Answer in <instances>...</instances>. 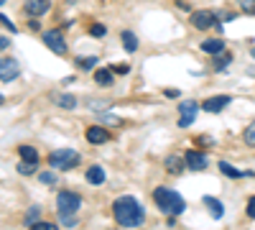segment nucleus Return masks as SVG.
<instances>
[{
    "instance_id": "37",
    "label": "nucleus",
    "mask_w": 255,
    "mask_h": 230,
    "mask_svg": "<svg viewBox=\"0 0 255 230\" xmlns=\"http://www.w3.org/2000/svg\"><path fill=\"white\" fill-rule=\"evenodd\" d=\"M163 95H166V97H179V90H166Z\"/></svg>"
},
{
    "instance_id": "36",
    "label": "nucleus",
    "mask_w": 255,
    "mask_h": 230,
    "mask_svg": "<svg viewBox=\"0 0 255 230\" xmlns=\"http://www.w3.org/2000/svg\"><path fill=\"white\" fill-rule=\"evenodd\" d=\"M220 20H230V18H235V13H217Z\"/></svg>"
},
{
    "instance_id": "30",
    "label": "nucleus",
    "mask_w": 255,
    "mask_h": 230,
    "mask_svg": "<svg viewBox=\"0 0 255 230\" xmlns=\"http://www.w3.org/2000/svg\"><path fill=\"white\" fill-rule=\"evenodd\" d=\"M31 230H56V225L54 223H36V225H31Z\"/></svg>"
},
{
    "instance_id": "19",
    "label": "nucleus",
    "mask_w": 255,
    "mask_h": 230,
    "mask_svg": "<svg viewBox=\"0 0 255 230\" xmlns=\"http://www.w3.org/2000/svg\"><path fill=\"white\" fill-rule=\"evenodd\" d=\"M18 154H20V159H23V161L38 164V151L33 149V146H18Z\"/></svg>"
},
{
    "instance_id": "29",
    "label": "nucleus",
    "mask_w": 255,
    "mask_h": 230,
    "mask_svg": "<svg viewBox=\"0 0 255 230\" xmlns=\"http://www.w3.org/2000/svg\"><path fill=\"white\" fill-rule=\"evenodd\" d=\"M100 118H102L105 123H113V125H120V118H118V115H113V113H102V110H100Z\"/></svg>"
},
{
    "instance_id": "4",
    "label": "nucleus",
    "mask_w": 255,
    "mask_h": 230,
    "mask_svg": "<svg viewBox=\"0 0 255 230\" xmlns=\"http://www.w3.org/2000/svg\"><path fill=\"white\" fill-rule=\"evenodd\" d=\"M191 26H194L197 31H207V28H212V26H215L217 31H222V28H220V18H217V13H212V10H207V8L191 13Z\"/></svg>"
},
{
    "instance_id": "1",
    "label": "nucleus",
    "mask_w": 255,
    "mask_h": 230,
    "mask_svg": "<svg viewBox=\"0 0 255 230\" xmlns=\"http://www.w3.org/2000/svg\"><path fill=\"white\" fill-rule=\"evenodd\" d=\"M113 218L123 228H140L143 220H145V213H143V207L138 205V200L120 197V200L113 202Z\"/></svg>"
},
{
    "instance_id": "34",
    "label": "nucleus",
    "mask_w": 255,
    "mask_h": 230,
    "mask_svg": "<svg viewBox=\"0 0 255 230\" xmlns=\"http://www.w3.org/2000/svg\"><path fill=\"white\" fill-rule=\"evenodd\" d=\"M61 223L64 225H77V218L74 215H61Z\"/></svg>"
},
{
    "instance_id": "12",
    "label": "nucleus",
    "mask_w": 255,
    "mask_h": 230,
    "mask_svg": "<svg viewBox=\"0 0 255 230\" xmlns=\"http://www.w3.org/2000/svg\"><path fill=\"white\" fill-rule=\"evenodd\" d=\"M23 8H26V13H28V15L38 18V15H44L51 5H49V0H26Z\"/></svg>"
},
{
    "instance_id": "16",
    "label": "nucleus",
    "mask_w": 255,
    "mask_h": 230,
    "mask_svg": "<svg viewBox=\"0 0 255 230\" xmlns=\"http://www.w3.org/2000/svg\"><path fill=\"white\" fill-rule=\"evenodd\" d=\"M204 205L212 210V218H215V220H220V218L225 215V207H222L220 200H215V197H204Z\"/></svg>"
},
{
    "instance_id": "8",
    "label": "nucleus",
    "mask_w": 255,
    "mask_h": 230,
    "mask_svg": "<svg viewBox=\"0 0 255 230\" xmlns=\"http://www.w3.org/2000/svg\"><path fill=\"white\" fill-rule=\"evenodd\" d=\"M230 102H232L230 95H217V97L204 100V102H202V110H207V113H222V110L230 105Z\"/></svg>"
},
{
    "instance_id": "7",
    "label": "nucleus",
    "mask_w": 255,
    "mask_h": 230,
    "mask_svg": "<svg viewBox=\"0 0 255 230\" xmlns=\"http://www.w3.org/2000/svg\"><path fill=\"white\" fill-rule=\"evenodd\" d=\"M44 44H46L54 54H67V41H64L61 31H46V33H44Z\"/></svg>"
},
{
    "instance_id": "9",
    "label": "nucleus",
    "mask_w": 255,
    "mask_h": 230,
    "mask_svg": "<svg viewBox=\"0 0 255 230\" xmlns=\"http://www.w3.org/2000/svg\"><path fill=\"white\" fill-rule=\"evenodd\" d=\"M184 159H186V166H189V169H194V172H202V169L209 166V159L202 151H186Z\"/></svg>"
},
{
    "instance_id": "38",
    "label": "nucleus",
    "mask_w": 255,
    "mask_h": 230,
    "mask_svg": "<svg viewBox=\"0 0 255 230\" xmlns=\"http://www.w3.org/2000/svg\"><path fill=\"white\" fill-rule=\"evenodd\" d=\"M250 54H253V59H255V49H250Z\"/></svg>"
},
{
    "instance_id": "6",
    "label": "nucleus",
    "mask_w": 255,
    "mask_h": 230,
    "mask_svg": "<svg viewBox=\"0 0 255 230\" xmlns=\"http://www.w3.org/2000/svg\"><path fill=\"white\" fill-rule=\"evenodd\" d=\"M197 110H199V105L194 100H184L181 105H179V113H181V118H179V125L181 128H189L191 123H194V118H197Z\"/></svg>"
},
{
    "instance_id": "11",
    "label": "nucleus",
    "mask_w": 255,
    "mask_h": 230,
    "mask_svg": "<svg viewBox=\"0 0 255 230\" xmlns=\"http://www.w3.org/2000/svg\"><path fill=\"white\" fill-rule=\"evenodd\" d=\"M84 138H87L90 143H95V146H100V143H108L110 141V131H105L102 125H92V128H87Z\"/></svg>"
},
{
    "instance_id": "3",
    "label": "nucleus",
    "mask_w": 255,
    "mask_h": 230,
    "mask_svg": "<svg viewBox=\"0 0 255 230\" xmlns=\"http://www.w3.org/2000/svg\"><path fill=\"white\" fill-rule=\"evenodd\" d=\"M77 164H79V154L72 151V149H59V151H54L49 156V166L56 169V172H67V169H72V166H77Z\"/></svg>"
},
{
    "instance_id": "2",
    "label": "nucleus",
    "mask_w": 255,
    "mask_h": 230,
    "mask_svg": "<svg viewBox=\"0 0 255 230\" xmlns=\"http://www.w3.org/2000/svg\"><path fill=\"white\" fill-rule=\"evenodd\" d=\"M153 202L158 205V210L166 213L168 218L181 215L184 207H186L184 197L179 192H174V190H168V187H156V190H153Z\"/></svg>"
},
{
    "instance_id": "17",
    "label": "nucleus",
    "mask_w": 255,
    "mask_h": 230,
    "mask_svg": "<svg viewBox=\"0 0 255 230\" xmlns=\"http://www.w3.org/2000/svg\"><path fill=\"white\" fill-rule=\"evenodd\" d=\"M87 182L90 184H102L105 182V169L102 166H90L87 169Z\"/></svg>"
},
{
    "instance_id": "32",
    "label": "nucleus",
    "mask_w": 255,
    "mask_h": 230,
    "mask_svg": "<svg viewBox=\"0 0 255 230\" xmlns=\"http://www.w3.org/2000/svg\"><path fill=\"white\" fill-rule=\"evenodd\" d=\"M113 72H115V74H128V72H130V67H128V64H115Z\"/></svg>"
},
{
    "instance_id": "10",
    "label": "nucleus",
    "mask_w": 255,
    "mask_h": 230,
    "mask_svg": "<svg viewBox=\"0 0 255 230\" xmlns=\"http://www.w3.org/2000/svg\"><path fill=\"white\" fill-rule=\"evenodd\" d=\"M18 74H20L18 61H15V59H3V64H0V79H3L5 85H8V82L15 79Z\"/></svg>"
},
{
    "instance_id": "26",
    "label": "nucleus",
    "mask_w": 255,
    "mask_h": 230,
    "mask_svg": "<svg viewBox=\"0 0 255 230\" xmlns=\"http://www.w3.org/2000/svg\"><path fill=\"white\" fill-rule=\"evenodd\" d=\"M243 138H245V143H248V146H253V149H255V123H253V125H248V131L243 133Z\"/></svg>"
},
{
    "instance_id": "13",
    "label": "nucleus",
    "mask_w": 255,
    "mask_h": 230,
    "mask_svg": "<svg viewBox=\"0 0 255 230\" xmlns=\"http://www.w3.org/2000/svg\"><path fill=\"white\" fill-rule=\"evenodd\" d=\"M202 51L217 56V54L225 51V41H222V38H207V41H202Z\"/></svg>"
},
{
    "instance_id": "25",
    "label": "nucleus",
    "mask_w": 255,
    "mask_h": 230,
    "mask_svg": "<svg viewBox=\"0 0 255 230\" xmlns=\"http://www.w3.org/2000/svg\"><path fill=\"white\" fill-rule=\"evenodd\" d=\"M33 172H36V164H33V161H20V164H18V174L28 177V174H33Z\"/></svg>"
},
{
    "instance_id": "5",
    "label": "nucleus",
    "mask_w": 255,
    "mask_h": 230,
    "mask_svg": "<svg viewBox=\"0 0 255 230\" xmlns=\"http://www.w3.org/2000/svg\"><path fill=\"white\" fill-rule=\"evenodd\" d=\"M79 205H82V200H79V195H77V192L64 190V192H59V195H56V210H59V215L77 213V210H79Z\"/></svg>"
},
{
    "instance_id": "23",
    "label": "nucleus",
    "mask_w": 255,
    "mask_h": 230,
    "mask_svg": "<svg viewBox=\"0 0 255 230\" xmlns=\"http://www.w3.org/2000/svg\"><path fill=\"white\" fill-rule=\"evenodd\" d=\"M38 215H41V207H36V205H33V207H31V210L26 213V218H23V223H26V225H36V223H38Z\"/></svg>"
},
{
    "instance_id": "18",
    "label": "nucleus",
    "mask_w": 255,
    "mask_h": 230,
    "mask_svg": "<svg viewBox=\"0 0 255 230\" xmlns=\"http://www.w3.org/2000/svg\"><path fill=\"white\" fill-rule=\"evenodd\" d=\"M95 82H97V85H102V87L113 85V67L110 69H97L95 72Z\"/></svg>"
},
{
    "instance_id": "35",
    "label": "nucleus",
    "mask_w": 255,
    "mask_h": 230,
    "mask_svg": "<svg viewBox=\"0 0 255 230\" xmlns=\"http://www.w3.org/2000/svg\"><path fill=\"white\" fill-rule=\"evenodd\" d=\"M248 215H250V218H255V197H250V200H248Z\"/></svg>"
},
{
    "instance_id": "15",
    "label": "nucleus",
    "mask_w": 255,
    "mask_h": 230,
    "mask_svg": "<svg viewBox=\"0 0 255 230\" xmlns=\"http://www.w3.org/2000/svg\"><path fill=\"white\" fill-rule=\"evenodd\" d=\"M120 38H123V46H125V51H128V54L138 51V38H135V33H133V31H123V33H120Z\"/></svg>"
},
{
    "instance_id": "21",
    "label": "nucleus",
    "mask_w": 255,
    "mask_h": 230,
    "mask_svg": "<svg viewBox=\"0 0 255 230\" xmlns=\"http://www.w3.org/2000/svg\"><path fill=\"white\" fill-rule=\"evenodd\" d=\"M54 102H56V105H61V108H67V110H74L77 108V100L72 95H54Z\"/></svg>"
},
{
    "instance_id": "22",
    "label": "nucleus",
    "mask_w": 255,
    "mask_h": 230,
    "mask_svg": "<svg viewBox=\"0 0 255 230\" xmlns=\"http://www.w3.org/2000/svg\"><path fill=\"white\" fill-rule=\"evenodd\" d=\"M230 61H232V56L227 54V51H222V54H217V59H215V69L217 72H222L227 64H230Z\"/></svg>"
},
{
    "instance_id": "20",
    "label": "nucleus",
    "mask_w": 255,
    "mask_h": 230,
    "mask_svg": "<svg viewBox=\"0 0 255 230\" xmlns=\"http://www.w3.org/2000/svg\"><path fill=\"white\" fill-rule=\"evenodd\" d=\"M220 172H222L225 177H230V179H240V177H245V172L235 169V166H230L227 161H220Z\"/></svg>"
},
{
    "instance_id": "27",
    "label": "nucleus",
    "mask_w": 255,
    "mask_h": 230,
    "mask_svg": "<svg viewBox=\"0 0 255 230\" xmlns=\"http://www.w3.org/2000/svg\"><path fill=\"white\" fill-rule=\"evenodd\" d=\"M240 8L248 15H255V0H240Z\"/></svg>"
},
{
    "instance_id": "28",
    "label": "nucleus",
    "mask_w": 255,
    "mask_h": 230,
    "mask_svg": "<svg viewBox=\"0 0 255 230\" xmlns=\"http://www.w3.org/2000/svg\"><path fill=\"white\" fill-rule=\"evenodd\" d=\"M90 33H92V36H97V38H102L105 33H108V28H105L102 23H92V26H90Z\"/></svg>"
},
{
    "instance_id": "14",
    "label": "nucleus",
    "mask_w": 255,
    "mask_h": 230,
    "mask_svg": "<svg viewBox=\"0 0 255 230\" xmlns=\"http://www.w3.org/2000/svg\"><path fill=\"white\" fill-rule=\"evenodd\" d=\"M184 166H186V159H181V156H168L166 159V172H171V174H181Z\"/></svg>"
},
{
    "instance_id": "24",
    "label": "nucleus",
    "mask_w": 255,
    "mask_h": 230,
    "mask_svg": "<svg viewBox=\"0 0 255 230\" xmlns=\"http://www.w3.org/2000/svg\"><path fill=\"white\" fill-rule=\"evenodd\" d=\"M77 67H82V69L97 67V56H79V59H77Z\"/></svg>"
},
{
    "instance_id": "31",
    "label": "nucleus",
    "mask_w": 255,
    "mask_h": 230,
    "mask_svg": "<svg viewBox=\"0 0 255 230\" xmlns=\"http://www.w3.org/2000/svg\"><path fill=\"white\" fill-rule=\"evenodd\" d=\"M41 182H44V184H54L56 182V174L54 172H44V174H41Z\"/></svg>"
},
{
    "instance_id": "33",
    "label": "nucleus",
    "mask_w": 255,
    "mask_h": 230,
    "mask_svg": "<svg viewBox=\"0 0 255 230\" xmlns=\"http://www.w3.org/2000/svg\"><path fill=\"white\" fill-rule=\"evenodd\" d=\"M0 20H3V26H5V28H10V31H13V33H15V31H18V28H15V26H13V23H10V18H8V15H0Z\"/></svg>"
}]
</instances>
